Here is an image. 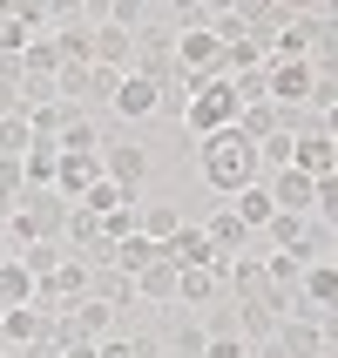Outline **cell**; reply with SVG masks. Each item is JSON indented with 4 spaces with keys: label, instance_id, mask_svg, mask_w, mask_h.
<instances>
[{
    "label": "cell",
    "instance_id": "6da1fadb",
    "mask_svg": "<svg viewBox=\"0 0 338 358\" xmlns=\"http://www.w3.org/2000/svg\"><path fill=\"white\" fill-rule=\"evenodd\" d=\"M197 169H203V182H210L217 196H237V189L264 182V169H258V142H244L237 129L203 136V142H197Z\"/></svg>",
    "mask_w": 338,
    "mask_h": 358
},
{
    "label": "cell",
    "instance_id": "7a4b0ae2",
    "mask_svg": "<svg viewBox=\"0 0 338 358\" xmlns=\"http://www.w3.org/2000/svg\"><path fill=\"white\" fill-rule=\"evenodd\" d=\"M183 108H176V122H183V136H217V129H230L237 122V95H230V75H210V81H190L183 88Z\"/></svg>",
    "mask_w": 338,
    "mask_h": 358
},
{
    "label": "cell",
    "instance_id": "3957f363",
    "mask_svg": "<svg viewBox=\"0 0 338 358\" xmlns=\"http://www.w3.org/2000/svg\"><path fill=\"white\" fill-rule=\"evenodd\" d=\"M95 162H101V182H115L122 196H136L142 182H149V149H136V136L101 142V149H95Z\"/></svg>",
    "mask_w": 338,
    "mask_h": 358
},
{
    "label": "cell",
    "instance_id": "277c9868",
    "mask_svg": "<svg viewBox=\"0 0 338 358\" xmlns=\"http://www.w3.org/2000/svg\"><path fill=\"white\" fill-rule=\"evenodd\" d=\"M129 75L156 81V88H169V81H176V34L162 27V14L136 34V68H129Z\"/></svg>",
    "mask_w": 338,
    "mask_h": 358
},
{
    "label": "cell",
    "instance_id": "5b68a950",
    "mask_svg": "<svg viewBox=\"0 0 338 358\" xmlns=\"http://www.w3.org/2000/svg\"><path fill=\"white\" fill-rule=\"evenodd\" d=\"M291 169H304L311 182H332L338 176V149H332V122H311L291 136Z\"/></svg>",
    "mask_w": 338,
    "mask_h": 358
},
{
    "label": "cell",
    "instance_id": "8992f818",
    "mask_svg": "<svg viewBox=\"0 0 338 358\" xmlns=\"http://www.w3.org/2000/svg\"><path fill=\"white\" fill-rule=\"evenodd\" d=\"M122 122H156V115H169L176 101H169V88H156V81H142V75H122L115 81V101H108Z\"/></svg>",
    "mask_w": 338,
    "mask_h": 358
},
{
    "label": "cell",
    "instance_id": "52a82bcc",
    "mask_svg": "<svg viewBox=\"0 0 338 358\" xmlns=\"http://www.w3.org/2000/svg\"><path fill=\"white\" fill-rule=\"evenodd\" d=\"M264 196L278 217H311V203H318V182L304 176V169H271L264 176Z\"/></svg>",
    "mask_w": 338,
    "mask_h": 358
},
{
    "label": "cell",
    "instance_id": "ba28073f",
    "mask_svg": "<svg viewBox=\"0 0 338 358\" xmlns=\"http://www.w3.org/2000/svg\"><path fill=\"white\" fill-rule=\"evenodd\" d=\"M271 345H278L284 358H332V331H325V318H284L278 331H271Z\"/></svg>",
    "mask_w": 338,
    "mask_h": 358
},
{
    "label": "cell",
    "instance_id": "9c48e42d",
    "mask_svg": "<svg viewBox=\"0 0 338 358\" xmlns=\"http://www.w3.org/2000/svg\"><path fill=\"white\" fill-rule=\"evenodd\" d=\"M101 182V162L95 156H61L55 162V196L61 203H81V189H95Z\"/></svg>",
    "mask_w": 338,
    "mask_h": 358
},
{
    "label": "cell",
    "instance_id": "30bf717a",
    "mask_svg": "<svg viewBox=\"0 0 338 358\" xmlns=\"http://www.w3.org/2000/svg\"><path fill=\"white\" fill-rule=\"evenodd\" d=\"M55 149H61V156H95V149H101V129H95V115L68 108V115H61V129H55Z\"/></svg>",
    "mask_w": 338,
    "mask_h": 358
},
{
    "label": "cell",
    "instance_id": "8fae6325",
    "mask_svg": "<svg viewBox=\"0 0 338 358\" xmlns=\"http://www.w3.org/2000/svg\"><path fill=\"white\" fill-rule=\"evenodd\" d=\"M183 223H190V217H183L176 203H142V217H136V237H149L156 250H169Z\"/></svg>",
    "mask_w": 338,
    "mask_h": 358
},
{
    "label": "cell",
    "instance_id": "7c38bea8",
    "mask_svg": "<svg viewBox=\"0 0 338 358\" xmlns=\"http://www.w3.org/2000/svg\"><path fill=\"white\" fill-rule=\"evenodd\" d=\"M203 237H210V250H217V264H230V257H244V243H251V230H244L230 210H217V217L203 223Z\"/></svg>",
    "mask_w": 338,
    "mask_h": 358
},
{
    "label": "cell",
    "instance_id": "4fadbf2b",
    "mask_svg": "<svg viewBox=\"0 0 338 358\" xmlns=\"http://www.w3.org/2000/svg\"><path fill=\"white\" fill-rule=\"evenodd\" d=\"M217 298H223V271H176V304L183 311L190 304L203 311V304H217Z\"/></svg>",
    "mask_w": 338,
    "mask_h": 358
},
{
    "label": "cell",
    "instance_id": "5bb4252c",
    "mask_svg": "<svg viewBox=\"0 0 338 358\" xmlns=\"http://www.w3.org/2000/svg\"><path fill=\"white\" fill-rule=\"evenodd\" d=\"M136 304H176V264H169V257H156L136 278Z\"/></svg>",
    "mask_w": 338,
    "mask_h": 358
},
{
    "label": "cell",
    "instance_id": "9a60e30c",
    "mask_svg": "<svg viewBox=\"0 0 338 358\" xmlns=\"http://www.w3.org/2000/svg\"><path fill=\"white\" fill-rule=\"evenodd\" d=\"M55 162H61L55 142H27V156H20V176H27V189H55Z\"/></svg>",
    "mask_w": 338,
    "mask_h": 358
},
{
    "label": "cell",
    "instance_id": "2e32d148",
    "mask_svg": "<svg viewBox=\"0 0 338 358\" xmlns=\"http://www.w3.org/2000/svg\"><path fill=\"white\" fill-rule=\"evenodd\" d=\"M230 217H237L244 230H264L278 210H271V196H264V182H251V189H237V196H230Z\"/></svg>",
    "mask_w": 338,
    "mask_h": 358
},
{
    "label": "cell",
    "instance_id": "e0dca14e",
    "mask_svg": "<svg viewBox=\"0 0 338 358\" xmlns=\"http://www.w3.org/2000/svg\"><path fill=\"white\" fill-rule=\"evenodd\" d=\"M14 257H20V271H27L34 291H41V278H55L61 264H68V250H61V243H27V250H14Z\"/></svg>",
    "mask_w": 338,
    "mask_h": 358
},
{
    "label": "cell",
    "instance_id": "ac0fdd59",
    "mask_svg": "<svg viewBox=\"0 0 338 358\" xmlns=\"http://www.w3.org/2000/svg\"><path fill=\"white\" fill-rule=\"evenodd\" d=\"M20 304H34V278L20 271V257L0 264V311H20Z\"/></svg>",
    "mask_w": 338,
    "mask_h": 358
},
{
    "label": "cell",
    "instance_id": "d6986e66",
    "mask_svg": "<svg viewBox=\"0 0 338 358\" xmlns=\"http://www.w3.org/2000/svg\"><path fill=\"white\" fill-rule=\"evenodd\" d=\"M20 75H61V55H55L48 34H34L27 48H20Z\"/></svg>",
    "mask_w": 338,
    "mask_h": 358
},
{
    "label": "cell",
    "instance_id": "ffe728a7",
    "mask_svg": "<svg viewBox=\"0 0 338 358\" xmlns=\"http://www.w3.org/2000/svg\"><path fill=\"white\" fill-rule=\"evenodd\" d=\"M20 196H27V176H20V156H0V203L14 210Z\"/></svg>",
    "mask_w": 338,
    "mask_h": 358
},
{
    "label": "cell",
    "instance_id": "44dd1931",
    "mask_svg": "<svg viewBox=\"0 0 338 358\" xmlns=\"http://www.w3.org/2000/svg\"><path fill=\"white\" fill-rule=\"evenodd\" d=\"M27 115H14V122H0V156H27Z\"/></svg>",
    "mask_w": 338,
    "mask_h": 358
},
{
    "label": "cell",
    "instance_id": "7402d4cb",
    "mask_svg": "<svg viewBox=\"0 0 338 358\" xmlns=\"http://www.w3.org/2000/svg\"><path fill=\"white\" fill-rule=\"evenodd\" d=\"M14 115H27V108H20V88H14V81H0V122H14Z\"/></svg>",
    "mask_w": 338,
    "mask_h": 358
},
{
    "label": "cell",
    "instance_id": "603a6c76",
    "mask_svg": "<svg viewBox=\"0 0 338 358\" xmlns=\"http://www.w3.org/2000/svg\"><path fill=\"white\" fill-rule=\"evenodd\" d=\"M95 358H129V338H122V331H115V338H101V345H95Z\"/></svg>",
    "mask_w": 338,
    "mask_h": 358
},
{
    "label": "cell",
    "instance_id": "cb8c5ba5",
    "mask_svg": "<svg viewBox=\"0 0 338 358\" xmlns=\"http://www.w3.org/2000/svg\"><path fill=\"white\" fill-rule=\"evenodd\" d=\"M14 358H61V345H20Z\"/></svg>",
    "mask_w": 338,
    "mask_h": 358
},
{
    "label": "cell",
    "instance_id": "d4e9b609",
    "mask_svg": "<svg viewBox=\"0 0 338 358\" xmlns=\"http://www.w3.org/2000/svg\"><path fill=\"white\" fill-rule=\"evenodd\" d=\"M61 358H95V345H61Z\"/></svg>",
    "mask_w": 338,
    "mask_h": 358
},
{
    "label": "cell",
    "instance_id": "484cf974",
    "mask_svg": "<svg viewBox=\"0 0 338 358\" xmlns=\"http://www.w3.org/2000/svg\"><path fill=\"white\" fill-rule=\"evenodd\" d=\"M7 257H14V250H7V237H0V264H7Z\"/></svg>",
    "mask_w": 338,
    "mask_h": 358
},
{
    "label": "cell",
    "instance_id": "4316f807",
    "mask_svg": "<svg viewBox=\"0 0 338 358\" xmlns=\"http://www.w3.org/2000/svg\"><path fill=\"white\" fill-rule=\"evenodd\" d=\"M0 358H7V352H0Z\"/></svg>",
    "mask_w": 338,
    "mask_h": 358
}]
</instances>
